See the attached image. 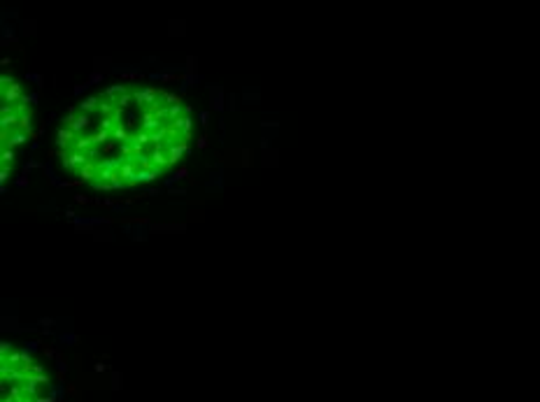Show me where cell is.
Listing matches in <instances>:
<instances>
[{"label": "cell", "mask_w": 540, "mask_h": 402, "mask_svg": "<svg viewBox=\"0 0 540 402\" xmlns=\"http://www.w3.org/2000/svg\"><path fill=\"white\" fill-rule=\"evenodd\" d=\"M149 235H152L149 223H147V221H137V219H135V233H133V237H131V239H135V242H147V239H149Z\"/></svg>", "instance_id": "17"}, {"label": "cell", "mask_w": 540, "mask_h": 402, "mask_svg": "<svg viewBox=\"0 0 540 402\" xmlns=\"http://www.w3.org/2000/svg\"><path fill=\"white\" fill-rule=\"evenodd\" d=\"M75 202L77 205H87V202H91V198L89 195H75Z\"/></svg>", "instance_id": "51"}, {"label": "cell", "mask_w": 540, "mask_h": 402, "mask_svg": "<svg viewBox=\"0 0 540 402\" xmlns=\"http://www.w3.org/2000/svg\"><path fill=\"white\" fill-rule=\"evenodd\" d=\"M91 189H93V191H110V184H105L103 179H93V182H91Z\"/></svg>", "instance_id": "38"}, {"label": "cell", "mask_w": 540, "mask_h": 402, "mask_svg": "<svg viewBox=\"0 0 540 402\" xmlns=\"http://www.w3.org/2000/svg\"><path fill=\"white\" fill-rule=\"evenodd\" d=\"M191 126H193L191 116H182V119H177V121H175L170 128H173L175 133H180L184 140H186V137H189V133H191Z\"/></svg>", "instance_id": "16"}, {"label": "cell", "mask_w": 540, "mask_h": 402, "mask_svg": "<svg viewBox=\"0 0 540 402\" xmlns=\"http://www.w3.org/2000/svg\"><path fill=\"white\" fill-rule=\"evenodd\" d=\"M186 72H189V75H191V72H196V58H193V56L186 58Z\"/></svg>", "instance_id": "47"}, {"label": "cell", "mask_w": 540, "mask_h": 402, "mask_svg": "<svg viewBox=\"0 0 540 402\" xmlns=\"http://www.w3.org/2000/svg\"><path fill=\"white\" fill-rule=\"evenodd\" d=\"M0 161H2V165H7V163H14V149H7V147H2V153H0Z\"/></svg>", "instance_id": "31"}, {"label": "cell", "mask_w": 540, "mask_h": 402, "mask_svg": "<svg viewBox=\"0 0 540 402\" xmlns=\"http://www.w3.org/2000/svg\"><path fill=\"white\" fill-rule=\"evenodd\" d=\"M91 165V161L87 158V153H82V151H72L70 153V168H72V172H82L84 168H89Z\"/></svg>", "instance_id": "9"}, {"label": "cell", "mask_w": 540, "mask_h": 402, "mask_svg": "<svg viewBox=\"0 0 540 402\" xmlns=\"http://www.w3.org/2000/svg\"><path fill=\"white\" fill-rule=\"evenodd\" d=\"M23 349H26V351H35V349H38V342H28Z\"/></svg>", "instance_id": "54"}, {"label": "cell", "mask_w": 540, "mask_h": 402, "mask_svg": "<svg viewBox=\"0 0 540 402\" xmlns=\"http://www.w3.org/2000/svg\"><path fill=\"white\" fill-rule=\"evenodd\" d=\"M17 124H21V116L14 112L10 116H0V130H2V137H7V130H12Z\"/></svg>", "instance_id": "18"}, {"label": "cell", "mask_w": 540, "mask_h": 402, "mask_svg": "<svg viewBox=\"0 0 540 402\" xmlns=\"http://www.w3.org/2000/svg\"><path fill=\"white\" fill-rule=\"evenodd\" d=\"M66 219L68 221H75L77 216H75V212H72V210H66Z\"/></svg>", "instance_id": "55"}, {"label": "cell", "mask_w": 540, "mask_h": 402, "mask_svg": "<svg viewBox=\"0 0 540 402\" xmlns=\"http://www.w3.org/2000/svg\"><path fill=\"white\" fill-rule=\"evenodd\" d=\"M261 128H263V130H270V128H272V130H277V128H280V124H277V121H263V124H261Z\"/></svg>", "instance_id": "46"}, {"label": "cell", "mask_w": 540, "mask_h": 402, "mask_svg": "<svg viewBox=\"0 0 540 402\" xmlns=\"http://www.w3.org/2000/svg\"><path fill=\"white\" fill-rule=\"evenodd\" d=\"M149 79L152 82H173V79H177V72H149Z\"/></svg>", "instance_id": "27"}, {"label": "cell", "mask_w": 540, "mask_h": 402, "mask_svg": "<svg viewBox=\"0 0 540 402\" xmlns=\"http://www.w3.org/2000/svg\"><path fill=\"white\" fill-rule=\"evenodd\" d=\"M91 86H93V84H91V82H89V79H87L84 84H77V86L72 88V96H75V98H79V96H82V93H84V91H89V88H91Z\"/></svg>", "instance_id": "34"}, {"label": "cell", "mask_w": 540, "mask_h": 402, "mask_svg": "<svg viewBox=\"0 0 540 402\" xmlns=\"http://www.w3.org/2000/svg\"><path fill=\"white\" fill-rule=\"evenodd\" d=\"M261 149L268 153V149H270V137H268V135H263V137H261Z\"/></svg>", "instance_id": "49"}, {"label": "cell", "mask_w": 540, "mask_h": 402, "mask_svg": "<svg viewBox=\"0 0 540 402\" xmlns=\"http://www.w3.org/2000/svg\"><path fill=\"white\" fill-rule=\"evenodd\" d=\"M77 140V135L72 133L70 128H58L56 133V147H61V151L68 149V147H72V142Z\"/></svg>", "instance_id": "8"}, {"label": "cell", "mask_w": 540, "mask_h": 402, "mask_svg": "<svg viewBox=\"0 0 540 402\" xmlns=\"http://www.w3.org/2000/svg\"><path fill=\"white\" fill-rule=\"evenodd\" d=\"M131 88L126 86V84H112V86H107L103 93H100V98H105V100H110V103H114V107H116V100L124 96V93H128Z\"/></svg>", "instance_id": "6"}, {"label": "cell", "mask_w": 540, "mask_h": 402, "mask_svg": "<svg viewBox=\"0 0 540 402\" xmlns=\"http://www.w3.org/2000/svg\"><path fill=\"white\" fill-rule=\"evenodd\" d=\"M2 100L5 103H17V100H23V91H21V84H14V86H10L7 91H2Z\"/></svg>", "instance_id": "20"}, {"label": "cell", "mask_w": 540, "mask_h": 402, "mask_svg": "<svg viewBox=\"0 0 540 402\" xmlns=\"http://www.w3.org/2000/svg\"><path fill=\"white\" fill-rule=\"evenodd\" d=\"M226 93H224V86L222 84H210V107H212L217 114H222L224 109H226Z\"/></svg>", "instance_id": "1"}, {"label": "cell", "mask_w": 540, "mask_h": 402, "mask_svg": "<svg viewBox=\"0 0 540 402\" xmlns=\"http://www.w3.org/2000/svg\"><path fill=\"white\" fill-rule=\"evenodd\" d=\"M14 351V346L10 344V342H0V356H7V354H12Z\"/></svg>", "instance_id": "43"}, {"label": "cell", "mask_w": 540, "mask_h": 402, "mask_svg": "<svg viewBox=\"0 0 540 402\" xmlns=\"http://www.w3.org/2000/svg\"><path fill=\"white\" fill-rule=\"evenodd\" d=\"M17 82H14V77L12 75H7V72H2V77H0V86H2V91H7L10 86H14Z\"/></svg>", "instance_id": "32"}, {"label": "cell", "mask_w": 540, "mask_h": 402, "mask_svg": "<svg viewBox=\"0 0 540 402\" xmlns=\"http://www.w3.org/2000/svg\"><path fill=\"white\" fill-rule=\"evenodd\" d=\"M100 153H103V149H100V147H91V149L87 151V158L91 161V163H93V158H98Z\"/></svg>", "instance_id": "41"}, {"label": "cell", "mask_w": 540, "mask_h": 402, "mask_svg": "<svg viewBox=\"0 0 540 402\" xmlns=\"http://www.w3.org/2000/svg\"><path fill=\"white\" fill-rule=\"evenodd\" d=\"M98 107H100V96H87L79 103V112H82V114H89V112H93Z\"/></svg>", "instance_id": "21"}, {"label": "cell", "mask_w": 540, "mask_h": 402, "mask_svg": "<svg viewBox=\"0 0 540 402\" xmlns=\"http://www.w3.org/2000/svg\"><path fill=\"white\" fill-rule=\"evenodd\" d=\"M133 96H135V103H137V105H154L158 93H156L152 86H147V88H135Z\"/></svg>", "instance_id": "4"}, {"label": "cell", "mask_w": 540, "mask_h": 402, "mask_svg": "<svg viewBox=\"0 0 540 402\" xmlns=\"http://www.w3.org/2000/svg\"><path fill=\"white\" fill-rule=\"evenodd\" d=\"M38 149H40V142H38V140H35V142H30V151H38Z\"/></svg>", "instance_id": "56"}, {"label": "cell", "mask_w": 540, "mask_h": 402, "mask_svg": "<svg viewBox=\"0 0 540 402\" xmlns=\"http://www.w3.org/2000/svg\"><path fill=\"white\" fill-rule=\"evenodd\" d=\"M126 205H128V202H114L110 210H112V212H126Z\"/></svg>", "instance_id": "50"}, {"label": "cell", "mask_w": 540, "mask_h": 402, "mask_svg": "<svg viewBox=\"0 0 540 402\" xmlns=\"http://www.w3.org/2000/svg\"><path fill=\"white\" fill-rule=\"evenodd\" d=\"M38 168H45V163H40V161H28V163L23 165V174H30L33 170H38Z\"/></svg>", "instance_id": "35"}, {"label": "cell", "mask_w": 540, "mask_h": 402, "mask_svg": "<svg viewBox=\"0 0 540 402\" xmlns=\"http://www.w3.org/2000/svg\"><path fill=\"white\" fill-rule=\"evenodd\" d=\"M61 342H66V344H75V342H77V335L66 333V335H61Z\"/></svg>", "instance_id": "45"}, {"label": "cell", "mask_w": 540, "mask_h": 402, "mask_svg": "<svg viewBox=\"0 0 540 402\" xmlns=\"http://www.w3.org/2000/svg\"><path fill=\"white\" fill-rule=\"evenodd\" d=\"M198 82H202V75H198V72H184L182 75V84H180V88H177V96H182V93H186L191 86H196Z\"/></svg>", "instance_id": "10"}, {"label": "cell", "mask_w": 540, "mask_h": 402, "mask_svg": "<svg viewBox=\"0 0 540 402\" xmlns=\"http://www.w3.org/2000/svg\"><path fill=\"white\" fill-rule=\"evenodd\" d=\"M42 170H45V174H47V177H49V182L54 184L56 189H61V184H63V179H61V177H58V174H56V170H54V165H51V161H47Z\"/></svg>", "instance_id": "25"}, {"label": "cell", "mask_w": 540, "mask_h": 402, "mask_svg": "<svg viewBox=\"0 0 540 402\" xmlns=\"http://www.w3.org/2000/svg\"><path fill=\"white\" fill-rule=\"evenodd\" d=\"M189 153V144L186 142H177V144H173L170 149H168V158H170V165H177L180 161H182L184 156Z\"/></svg>", "instance_id": "7"}, {"label": "cell", "mask_w": 540, "mask_h": 402, "mask_svg": "<svg viewBox=\"0 0 540 402\" xmlns=\"http://www.w3.org/2000/svg\"><path fill=\"white\" fill-rule=\"evenodd\" d=\"M158 128H163V121L156 116V112H149V109H147L145 121H142V130H147V133H156Z\"/></svg>", "instance_id": "11"}, {"label": "cell", "mask_w": 540, "mask_h": 402, "mask_svg": "<svg viewBox=\"0 0 540 402\" xmlns=\"http://www.w3.org/2000/svg\"><path fill=\"white\" fill-rule=\"evenodd\" d=\"M7 40H14V26L2 23V44H7Z\"/></svg>", "instance_id": "33"}, {"label": "cell", "mask_w": 540, "mask_h": 402, "mask_svg": "<svg viewBox=\"0 0 540 402\" xmlns=\"http://www.w3.org/2000/svg\"><path fill=\"white\" fill-rule=\"evenodd\" d=\"M238 107H240V96H238V93H231V96H228V109L235 112Z\"/></svg>", "instance_id": "37"}, {"label": "cell", "mask_w": 540, "mask_h": 402, "mask_svg": "<svg viewBox=\"0 0 540 402\" xmlns=\"http://www.w3.org/2000/svg\"><path fill=\"white\" fill-rule=\"evenodd\" d=\"M30 140V135L28 133H23V130H14V133H10L7 137H2V147H7V149H14V147H21V144H26Z\"/></svg>", "instance_id": "5"}, {"label": "cell", "mask_w": 540, "mask_h": 402, "mask_svg": "<svg viewBox=\"0 0 540 402\" xmlns=\"http://www.w3.org/2000/svg\"><path fill=\"white\" fill-rule=\"evenodd\" d=\"M207 137H205V135H201V137H198V140H196V147H198V149H207Z\"/></svg>", "instance_id": "48"}, {"label": "cell", "mask_w": 540, "mask_h": 402, "mask_svg": "<svg viewBox=\"0 0 540 402\" xmlns=\"http://www.w3.org/2000/svg\"><path fill=\"white\" fill-rule=\"evenodd\" d=\"M207 191H217V193L224 191V168H222V165H217V170H214L212 177H210V182H207Z\"/></svg>", "instance_id": "14"}, {"label": "cell", "mask_w": 540, "mask_h": 402, "mask_svg": "<svg viewBox=\"0 0 540 402\" xmlns=\"http://www.w3.org/2000/svg\"><path fill=\"white\" fill-rule=\"evenodd\" d=\"M26 79H28L30 84H35V86H38V88H42V86H45V77H42V75H38V72H30V70H28V72H26Z\"/></svg>", "instance_id": "30"}, {"label": "cell", "mask_w": 540, "mask_h": 402, "mask_svg": "<svg viewBox=\"0 0 540 402\" xmlns=\"http://www.w3.org/2000/svg\"><path fill=\"white\" fill-rule=\"evenodd\" d=\"M242 100H245V103H249V105H259V103H261V91L256 86H254V88H245V91H242Z\"/></svg>", "instance_id": "24"}, {"label": "cell", "mask_w": 540, "mask_h": 402, "mask_svg": "<svg viewBox=\"0 0 540 402\" xmlns=\"http://www.w3.org/2000/svg\"><path fill=\"white\" fill-rule=\"evenodd\" d=\"M152 233H186L184 223H149Z\"/></svg>", "instance_id": "12"}, {"label": "cell", "mask_w": 540, "mask_h": 402, "mask_svg": "<svg viewBox=\"0 0 540 402\" xmlns=\"http://www.w3.org/2000/svg\"><path fill=\"white\" fill-rule=\"evenodd\" d=\"M7 179H10V168H7V165H2V170H0V186L7 182Z\"/></svg>", "instance_id": "44"}, {"label": "cell", "mask_w": 540, "mask_h": 402, "mask_svg": "<svg viewBox=\"0 0 540 402\" xmlns=\"http://www.w3.org/2000/svg\"><path fill=\"white\" fill-rule=\"evenodd\" d=\"M89 126H91V119H89V114H79L77 119H75V121L70 124V130H72V133H75V135L79 137V135L84 133Z\"/></svg>", "instance_id": "19"}, {"label": "cell", "mask_w": 540, "mask_h": 402, "mask_svg": "<svg viewBox=\"0 0 540 402\" xmlns=\"http://www.w3.org/2000/svg\"><path fill=\"white\" fill-rule=\"evenodd\" d=\"M14 184H17V189H26L28 186V174H23L21 172L17 179H14Z\"/></svg>", "instance_id": "40"}, {"label": "cell", "mask_w": 540, "mask_h": 402, "mask_svg": "<svg viewBox=\"0 0 540 402\" xmlns=\"http://www.w3.org/2000/svg\"><path fill=\"white\" fill-rule=\"evenodd\" d=\"M152 165H154V168H161V170H165V168L170 165L168 151H165L163 147H156L154 151H152Z\"/></svg>", "instance_id": "13"}, {"label": "cell", "mask_w": 540, "mask_h": 402, "mask_svg": "<svg viewBox=\"0 0 540 402\" xmlns=\"http://www.w3.org/2000/svg\"><path fill=\"white\" fill-rule=\"evenodd\" d=\"M40 326H45L47 330V326H54V318H40Z\"/></svg>", "instance_id": "52"}, {"label": "cell", "mask_w": 540, "mask_h": 402, "mask_svg": "<svg viewBox=\"0 0 540 402\" xmlns=\"http://www.w3.org/2000/svg\"><path fill=\"white\" fill-rule=\"evenodd\" d=\"M93 137V144L96 147H103V144H107L110 140H112V133H107V130H98L96 135H91Z\"/></svg>", "instance_id": "29"}, {"label": "cell", "mask_w": 540, "mask_h": 402, "mask_svg": "<svg viewBox=\"0 0 540 402\" xmlns=\"http://www.w3.org/2000/svg\"><path fill=\"white\" fill-rule=\"evenodd\" d=\"M137 170H140V168H135V165H131V163H124L121 165V170H119V179H124L126 184H128V186H133V177H135V172H137Z\"/></svg>", "instance_id": "23"}, {"label": "cell", "mask_w": 540, "mask_h": 402, "mask_svg": "<svg viewBox=\"0 0 540 402\" xmlns=\"http://www.w3.org/2000/svg\"><path fill=\"white\" fill-rule=\"evenodd\" d=\"M135 103V96H133V91H128V93H124V96L116 100V107L119 109H128V107Z\"/></svg>", "instance_id": "28"}, {"label": "cell", "mask_w": 540, "mask_h": 402, "mask_svg": "<svg viewBox=\"0 0 540 402\" xmlns=\"http://www.w3.org/2000/svg\"><path fill=\"white\" fill-rule=\"evenodd\" d=\"M38 100H40V93L38 91H33V93H28V96H23V105H38Z\"/></svg>", "instance_id": "36"}, {"label": "cell", "mask_w": 540, "mask_h": 402, "mask_svg": "<svg viewBox=\"0 0 540 402\" xmlns=\"http://www.w3.org/2000/svg\"><path fill=\"white\" fill-rule=\"evenodd\" d=\"M198 124H201V126H210V112H207V109H202L201 114H198Z\"/></svg>", "instance_id": "42"}, {"label": "cell", "mask_w": 540, "mask_h": 402, "mask_svg": "<svg viewBox=\"0 0 540 402\" xmlns=\"http://www.w3.org/2000/svg\"><path fill=\"white\" fill-rule=\"evenodd\" d=\"M110 72H112V75H121L124 79H140V77L145 75L140 65H121V67L114 65V67H110Z\"/></svg>", "instance_id": "3"}, {"label": "cell", "mask_w": 540, "mask_h": 402, "mask_svg": "<svg viewBox=\"0 0 540 402\" xmlns=\"http://www.w3.org/2000/svg\"><path fill=\"white\" fill-rule=\"evenodd\" d=\"M128 137H131V135H128V128H126L124 124L121 126H116L114 130H112V140H114V142H126V140H128Z\"/></svg>", "instance_id": "26"}, {"label": "cell", "mask_w": 540, "mask_h": 402, "mask_svg": "<svg viewBox=\"0 0 540 402\" xmlns=\"http://www.w3.org/2000/svg\"><path fill=\"white\" fill-rule=\"evenodd\" d=\"M170 195H186V191H184V189H170Z\"/></svg>", "instance_id": "53"}, {"label": "cell", "mask_w": 540, "mask_h": 402, "mask_svg": "<svg viewBox=\"0 0 540 402\" xmlns=\"http://www.w3.org/2000/svg\"><path fill=\"white\" fill-rule=\"evenodd\" d=\"M91 147H96L91 135H79L77 140L72 142V149H75V151H82V153H87L89 149H91Z\"/></svg>", "instance_id": "22"}, {"label": "cell", "mask_w": 540, "mask_h": 402, "mask_svg": "<svg viewBox=\"0 0 540 402\" xmlns=\"http://www.w3.org/2000/svg\"><path fill=\"white\" fill-rule=\"evenodd\" d=\"M156 179H158V174H156L154 170H152V168H140V170L135 172V177H133V182H131V184L142 189V186H147V184L156 182Z\"/></svg>", "instance_id": "2"}, {"label": "cell", "mask_w": 540, "mask_h": 402, "mask_svg": "<svg viewBox=\"0 0 540 402\" xmlns=\"http://www.w3.org/2000/svg\"><path fill=\"white\" fill-rule=\"evenodd\" d=\"M186 177H189V170H186V168L182 165V168H177V170H175L173 174H168V177L163 179V189H168V191H170L175 184L182 182V179H186Z\"/></svg>", "instance_id": "15"}, {"label": "cell", "mask_w": 540, "mask_h": 402, "mask_svg": "<svg viewBox=\"0 0 540 402\" xmlns=\"http://www.w3.org/2000/svg\"><path fill=\"white\" fill-rule=\"evenodd\" d=\"M103 79H105V75H103L100 70H93V72L89 75V82H91V84H100Z\"/></svg>", "instance_id": "39"}]
</instances>
